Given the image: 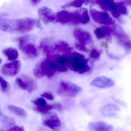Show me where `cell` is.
Listing matches in <instances>:
<instances>
[{"mask_svg": "<svg viewBox=\"0 0 131 131\" xmlns=\"http://www.w3.org/2000/svg\"><path fill=\"white\" fill-rule=\"evenodd\" d=\"M36 24L30 18L20 19L0 18V30L12 34H25L32 31Z\"/></svg>", "mask_w": 131, "mask_h": 131, "instance_id": "6da1fadb", "label": "cell"}, {"mask_svg": "<svg viewBox=\"0 0 131 131\" xmlns=\"http://www.w3.org/2000/svg\"><path fill=\"white\" fill-rule=\"evenodd\" d=\"M68 59V67L70 70L80 74H84L88 71L90 67L88 60L83 55L77 52L66 55Z\"/></svg>", "mask_w": 131, "mask_h": 131, "instance_id": "7a4b0ae2", "label": "cell"}, {"mask_svg": "<svg viewBox=\"0 0 131 131\" xmlns=\"http://www.w3.org/2000/svg\"><path fill=\"white\" fill-rule=\"evenodd\" d=\"M95 2L104 10L111 12L115 18H118L122 15H126L128 13L127 9L122 2H115L111 0H105L97 1Z\"/></svg>", "mask_w": 131, "mask_h": 131, "instance_id": "3957f363", "label": "cell"}, {"mask_svg": "<svg viewBox=\"0 0 131 131\" xmlns=\"http://www.w3.org/2000/svg\"><path fill=\"white\" fill-rule=\"evenodd\" d=\"M73 36L79 43L75 44L76 48L85 52H88V50L85 46L91 43L92 36L91 33L84 29L76 28L73 31Z\"/></svg>", "mask_w": 131, "mask_h": 131, "instance_id": "277c9868", "label": "cell"}, {"mask_svg": "<svg viewBox=\"0 0 131 131\" xmlns=\"http://www.w3.org/2000/svg\"><path fill=\"white\" fill-rule=\"evenodd\" d=\"M31 40L32 37L27 35L18 38L17 41L20 50L28 57L35 58L37 57L38 52L34 45L30 42Z\"/></svg>", "mask_w": 131, "mask_h": 131, "instance_id": "5b68a950", "label": "cell"}, {"mask_svg": "<svg viewBox=\"0 0 131 131\" xmlns=\"http://www.w3.org/2000/svg\"><path fill=\"white\" fill-rule=\"evenodd\" d=\"M82 88L71 82L61 81L57 90L60 95L64 97H75L81 91Z\"/></svg>", "mask_w": 131, "mask_h": 131, "instance_id": "8992f818", "label": "cell"}, {"mask_svg": "<svg viewBox=\"0 0 131 131\" xmlns=\"http://www.w3.org/2000/svg\"><path fill=\"white\" fill-rule=\"evenodd\" d=\"M56 55L49 58L39 64L41 70L43 75L48 78L53 77L57 71H59V67L55 59Z\"/></svg>", "mask_w": 131, "mask_h": 131, "instance_id": "52a82bcc", "label": "cell"}, {"mask_svg": "<svg viewBox=\"0 0 131 131\" xmlns=\"http://www.w3.org/2000/svg\"><path fill=\"white\" fill-rule=\"evenodd\" d=\"M112 34L117 39L118 43L127 50H131V41L121 26L114 24L111 27Z\"/></svg>", "mask_w": 131, "mask_h": 131, "instance_id": "ba28073f", "label": "cell"}, {"mask_svg": "<svg viewBox=\"0 0 131 131\" xmlns=\"http://www.w3.org/2000/svg\"><path fill=\"white\" fill-rule=\"evenodd\" d=\"M15 82L19 88L22 90L27 91L29 94H31L37 88V84L36 82L27 75H24L17 78Z\"/></svg>", "mask_w": 131, "mask_h": 131, "instance_id": "9c48e42d", "label": "cell"}, {"mask_svg": "<svg viewBox=\"0 0 131 131\" xmlns=\"http://www.w3.org/2000/svg\"><path fill=\"white\" fill-rule=\"evenodd\" d=\"M91 17L96 23L107 25L114 24L115 21L111 17L108 13L105 12L99 11L94 9L90 11Z\"/></svg>", "mask_w": 131, "mask_h": 131, "instance_id": "30bf717a", "label": "cell"}, {"mask_svg": "<svg viewBox=\"0 0 131 131\" xmlns=\"http://www.w3.org/2000/svg\"><path fill=\"white\" fill-rule=\"evenodd\" d=\"M20 62L15 61L3 65L1 67V72L5 76L14 77L18 74L20 70Z\"/></svg>", "mask_w": 131, "mask_h": 131, "instance_id": "8fae6325", "label": "cell"}, {"mask_svg": "<svg viewBox=\"0 0 131 131\" xmlns=\"http://www.w3.org/2000/svg\"><path fill=\"white\" fill-rule=\"evenodd\" d=\"M115 82L113 79L105 76H100L95 78L91 85L99 88H106L113 87Z\"/></svg>", "mask_w": 131, "mask_h": 131, "instance_id": "7c38bea8", "label": "cell"}, {"mask_svg": "<svg viewBox=\"0 0 131 131\" xmlns=\"http://www.w3.org/2000/svg\"><path fill=\"white\" fill-rule=\"evenodd\" d=\"M38 14L40 18L45 24L53 21L56 18L53 11L45 6L39 8Z\"/></svg>", "mask_w": 131, "mask_h": 131, "instance_id": "4fadbf2b", "label": "cell"}, {"mask_svg": "<svg viewBox=\"0 0 131 131\" xmlns=\"http://www.w3.org/2000/svg\"><path fill=\"white\" fill-rule=\"evenodd\" d=\"M45 126L54 130H58L61 126V122L56 114H51L48 115L43 121Z\"/></svg>", "mask_w": 131, "mask_h": 131, "instance_id": "5bb4252c", "label": "cell"}, {"mask_svg": "<svg viewBox=\"0 0 131 131\" xmlns=\"http://www.w3.org/2000/svg\"><path fill=\"white\" fill-rule=\"evenodd\" d=\"M57 21L63 24L70 23L76 24L74 12H70L65 11H61L58 13Z\"/></svg>", "mask_w": 131, "mask_h": 131, "instance_id": "9a60e30c", "label": "cell"}, {"mask_svg": "<svg viewBox=\"0 0 131 131\" xmlns=\"http://www.w3.org/2000/svg\"><path fill=\"white\" fill-rule=\"evenodd\" d=\"M76 24H86L90 21L88 11L86 8H81L74 12Z\"/></svg>", "mask_w": 131, "mask_h": 131, "instance_id": "2e32d148", "label": "cell"}, {"mask_svg": "<svg viewBox=\"0 0 131 131\" xmlns=\"http://www.w3.org/2000/svg\"><path fill=\"white\" fill-rule=\"evenodd\" d=\"M89 127L92 131H112L113 130V126L101 121L91 122Z\"/></svg>", "mask_w": 131, "mask_h": 131, "instance_id": "e0dca14e", "label": "cell"}, {"mask_svg": "<svg viewBox=\"0 0 131 131\" xmlns=\"http://www.w3.org/2000/svg\"><path fill=\"white\" fill-rule=\"evenodd\" d=\"M119 110V108L117 106L111 104L102 107L101 109V112L102 114L104 116L111 117L115 115V112H117Z\"/></svg>", "mask_w": 131, "mask_h": 131, "instance_id": "ac0fdd59", "label": "cell"}, {"mask_svg": "<svg viewBox=\"0 0 131 131\" xmlns=\"http://www.w3.org/2000/svg\"><path fill=\"white\" fill-rule=\"evenodd\" d=\"M52 50L69 54L71 51L72 48L66 42L63 41H59L55 44Z\"/></svg>", "mask_w": 131, "mask_h": 131, "instance_id": "d6986e66", "label": "cell"}, {"mask_svg": "<svg viewBox=\"0 0 131 131\" xmlns=\"http://www.w3.org/2000/svg\"><path fill=\"white\" fill-rule=\"evenodd\" d=\"M2 53L10 61H15L18 57L17 50L13 48H5L2 51Z\"/></svg>", "mask_w": 131, "mask_h": 131, "instance_id": "ffe728a7", "label": "cell"}, {"mask_svg": "<svg viewBox=\"0 0 131 131\" xmlns=\"http://www.w3.org/2000/svg\"><path fill=\"white\" fill-rule=\"evenodd\" d=\"M8 108L10 112L18 117L24 118L27 117V112L21 108L13 105H10L8 106Z\"/></svg>", "mask_w": 131, "mask_h": 131, "instance_id": "44dd1931", "label": "cell"}, {"mask_svg": "<svg viewBox=\"0 0 131 131\" xmlns=\"http://www.w3.org/2000/svg\"><path fill=\"white\" fill-rule=\"evenodd\" d=\"M86 1H72L68 3H66V4L61 6L62 8H66L70 7H80L82 6L83 4L85 2H86Z\"/></svg>", "mask_w": 131, "mask_h": 131, "instance_id": "7402d4cb", "label": "cell"}, {"mask_svg": "<svg viewBox=\"0 0 131 131\" xmlns=\"http://www.w3.org/2000/svg\"><path fill=\"white\" fill-rule=\"evenodd\" d=\"M53 108V106L46 105L44 106H36L35 107L34 109L35 111L41 113V114H46L50 110H51Z\"/></svg>", "mask_w": 131, "mask_h": 131, "instance_id": "603a6c76", "label": "cell"}, {"mask_svg": "<svg viewBox=\"0 0 131 131\" xmlns=\"http://www.w3.org/2000/svg\"><path fill=\"white\" fill-rule=\"evenodd\" d=\"M0 117L1 122L5 126H11L15 124V121L12 118L4 115H2Z\"/></svg>", "mask_w": 131, "mask_h": 131, "instance_id": "cb8c5ba5", "label": "cell"}, {"mask_svg": "<svg viewBox=\"0 0 131 131\" xmlns=\"http://www.w3.org/2000/svg\"><path fill=\"white\" fill-rule=\"evenodd\" d=\"M0 85L1 90L3 92L6 93L9 91L10 86L9 83L0 76Z\"/></svg>", "mask_w": 131, "mask_h": 131, "instance_id": "d4e9b609", "label": "cell"}, {"mask_svg": "<svg viewBox=\"0 0 131 131\" xmlns=\"http://www.w3.org/2000/svg\"><path fill=\"white\" fill-rule=\"evenodd\" d=\"M33 73H34V75L36 78H41L44 76L41 70L39 64L37 65L35 67L33 70Z\"/></svg>", "mask_w": 131, "mask_h": 131, "instance_id": "484cf974", "label": "cell"}, {"mask_svg": "<svg viewBox=\"0 0 131 131\" xmlns=\"http://www.w3.org/2000/svg\"><path fill=\"white\" fill-rule=\"evenodd\" d=\"M94 34L98 39H101L105 37V34L101 28H97L94 31Z\"/></svg>", "mask_w": 131, "mask_h": 131, "instance_id": "4316f807", "label": "cell"}, {"mask_svg": "<svg viewBox=\"0 0 131 131\" xmlns=\"http://www.w3.org/2000/svg\"><path fill=\"white\" fill-rule=\"evenodd\" d=\"M31 102L36 106H42L47 105L46 100L43 98H40L35 100L31 101Z\"/></svg>", "mask_w": 131, "mask_h": 131, "instance_id": "83f0119b", "label": "cell"}, {"mask_svg": "<svg viewBox=\"0 0 131 131\" xmlns=\"http://www.w3.org/2000/svg\"><path fill=\"white\" fill-rule=\"evenodd\" d=\"M101 53L96 48H94L90 53V57L93 59H97L100 57Z\"/></svg>", "mask_w": 131, "mask_h": 131, "instance_id": "f1b7e54d", "label": "cell"}, {"mask_svg": "<svg viewBox=\"0 0 131 131\" xmlns=\"http://www.w3.org/2000/svg\"><path fill=\"white\" fill-rule=\"evenodd\" d=\"M101 28L103 30L105 36L109 37L111 34H112L111 27H108L107 26H102Z\"/></svg>", "mask_w": 131, "mask_h": 131, "instance_id": "f546056e", "label": "cell"}, {"mask_svg": "<svg viewBox=\"0 0 131 131\" xmlns=\"http://www.w3.org/2000/svg\"><path fill=\"white\" fill-rule=\"evenodd\" d=\"M41 96L45 98L50 100H53L54 99V97L52 94L48 92H45L41 95Z\"/></svg>", "mask_w": 131, "mask_h": 131, "instance_id": "4dcf8cb0", "label": "cell"}, {"mask_svg": "<svg viewBox=\"0 0 131 131\" xmlns=\"http://www.w3.org/2000/svg\"><path fill=\"white\" fill-rule=\"evenodd\" d=\"M8 131H25L23 127L15 126L10 128Z\"/></svg>", "mask_w": 131, "mask_h": 131, "instance_id": "1f68e13d", "label": "cell"}, {"mask_svg": "<svg viewBox=\"0 0 131 131\" xmlns=\"http://www.w3.org/2000/svg\"><path fill=\"white\" fill-rule=\"evenodd\" d=\"M53 108L57 109L58 110L60 111L62 109V106L60 104H58V103L54 104L53 105Z\"/></svg>", "mask_w": 131, "mask_h": 131, "instance_id": "d6a6232c", "label": "cell"}, {"mask_svg": "<svg viewBox=\"0 0 131 131\" xmlns=\"http://www.w3.org/2000/svg\"><path fill=\"white\" fill-rule=\"evenodd\" d=\"M41 1H30L31 4L34 6H36Z\"/></svg>", "mask_w": 131, "mask_h": 131, "instance_id": "836d02e7", "label": "cell"}, {"mask_svg": "<svg viewBox=\"0 0 131 131\" xmlns=\"http://www.w3.org/2000/svg\"><path fill=\"white\" fill-rule=\"evenodd\" d=\"M101 46H102V47H103L107 48L108 47V45L107 43L103 42L102 43Z\"/></svg>", "mask_w": 131, "mask_h": 131, "instance_id": "e575fe53", "label": "cell"}, {"mask_svg": "<svg viewBox=\"0 0 131 131\" xmlns=\"http://www.w3.org/2000/svg\"><path fill=\"white\" fill-rule=\"evenodd\" d=\"M122 2L124 5H131V1H123Z\"/></svg>", "mask_w": 131, "mask_h": 131, "instance_id": "d590c367", "label": "cell"}, {"mask_svg": "<svg viewBox=\"0 0 131 131\" xmlns=\"http://www.w3.org/2000/svg\"><path fill=\"white\" fill-rule=\"evenodd\" d=\"M3 115V114L1 112V110H0V116H2V115Z\"/></svg>", "mask_w": 131, "mask_h": 131, "instance_id": "8d00e7d4", "label": "cell"}, {"mask_svg": "<svg viewBox=\"0 0 131 131\" xmlns=\"http://www.w3.org/2000/svg\"><path fill=\"white\" fill-rule=\"evenodd\" d=\"M2 63V59H1V58H0V64H1Z\"/></svg>", "mask_w": 131, "mask_h": 131, "instance_id": "74e56055", "label": "cell"}]
</instances>
